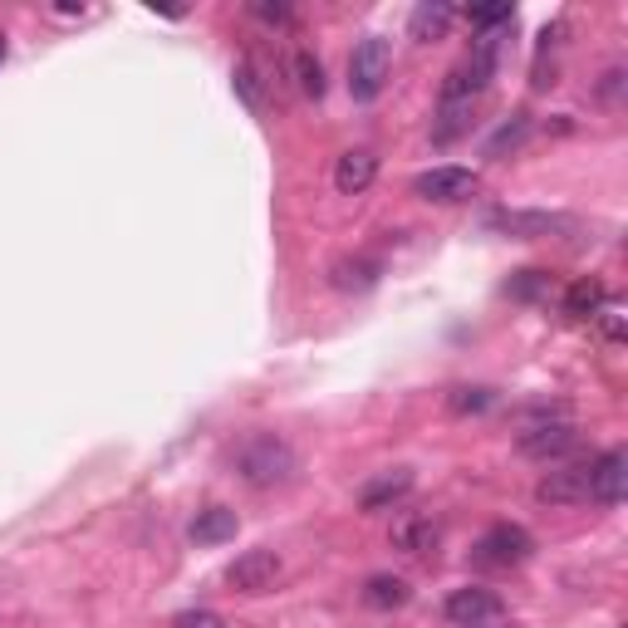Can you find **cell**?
Instances as JSON below:
<instances>
[{"mask_svg": "<svg viewBox=\"0 0 628 628\" xmlns=\"http://www.w3.org/2000/svg\"><path fill=\"white\" fill-rule=\"evenodd\" d=\"M236 471H240V481H250V486H280V481L295 476V452H290L285 437L256 433V437L240 442Z\"/></svg>", "mask_w": 628, "mask_h": 628, "instance_id": "cell-1", "label": "cell"}, {"mask_svg": "<svg viewBox=\"0 0 628 628\" xmlns=\"http://www.w3.org/2000/svg\"><path fill=\"white\" fill-rule=\"evenodd\" d=\"M393 75V49L383 35H363L349 55V93L354 103H373Z\"/></svg>", "mask_w": 628, "mask_h": 628, "instance_id": "cell-2", "label": "cell"}, {"mask_svg": "<svg viewBox=\"0 0 628 628\" xmlns=\"http://www.w3.org/2000/svg\"><path fill=\"white\" fill-rule=\"evenodd\" d=\"M530 554H536V536H530L526 526L501 520V526H491L486 536L471 546V564H481V570H516Z\"/></svg>", "mask_w": 628, "mask_h": 628, "instance_id": "cell-3", "label": "cell"}, {"mask_svg": "<svg viewBox=\"0 0 628 628\" xmlns=\"http://www.w3.org/2000/svg\"><path fill=\"white\" fill-rule=\"evenodd\" d=\"M574 447H580V427H574L570 417H546V423L520 433V452L536 457V462H560Z\"/></svg>", "mask_w": 628, "mask_h": 628, "instance_id": "cell-4", "label": "cell"}, {"mask_svg": "<svg viewBox=\"0 0 628 628\" xmlns=\"http://www.w3.org/2000/svg\"><path fill=\"white\" fill-rule=\"evenodd\" d=\"M476 187H481V177L471 172V167H433V172H417L413 177V192L423 197V202H437V206L467 202Z\"/></svg>", "mask_w": 628, "mask_h": 628, "instance_id": "cell-5", "label": "cell"}, {"mask_svg": "<svg viewBox=\"0 0 628 628\" xmlns=\"http://www.w3.org/2000/svg\"><path fill=\"white\" fill-rule=\"evenodd\" d=\"M276 580H280V554L270 546L246 550V554H236V560L226 564V584L240 590V594H266Z\"/></svg>", "mask_w": 628, "mask_h": 628, "instance_id": "cell-6", "label": "cell"}, {"mask_svg": "<svg viewBox=\"0 0 628 628\" xmlns=\"http://www.w3.org/2000/svg\"><path fill=\"white\" fill-rule=\"evenodd\" d=\"M501 609H506V604H501V594L496 590H481V584L452 590V594H447V604H442V614L457 628H481V624L501 619Z\"/></svg>", "mask_w": 628, "mask_h": 628, "instance_id": "cell-7", "label": "cell"}, {"mask_svg": "<svg viewBox=\"0 0 628 628\" xmlns=\"http://www.w3.org/2000/svg\"><path fill=\"white\" fill-rule=\"evenodd\" d=\"M536 501H546V506H584L590 501V462L546 471V481L536 486Z\"/></svg>", "mask_w": 628, "mask_h": 628, "instance_id": "cell-8", "label": "cell"}, {"mask_svg": "<svg viewBox=\"0 0 628 628\" xmlns=\"http://www.w3.org/2000/svg\"><path fill=\"white\" fill-rule=\"evenodd\" d=\"M624 481H628V457L619 447L590 457V501L594 506H619L624 501Z\"/></svg>", "mask_w": 628, "mask_h": 628, "instance_id": "cell-9", "label": "cell"}, {"mask_svg": "<svg viewBox=\"0 0 628 628\" xmlns=\"http://www.w3.org/2000/svg\"><path fill=\"white\" fill-rule=\"evenodd\" d=\"M486 226H496L506 236H554V232H570L574 222L560 212H491Z\"/></svg>", "mask_w": 628, "mask_h": 628, "instance_id": "cell-10", "label": "cell"}, {"mask_svg": "<svg viewBox=\"0 0 628 628\" xmlns=\"http://www.w3.org/2000/svg\"><path fill=\"white\" fill-rule=\"evenodd\" d=\"M437 540H442V530H437V520L423 516V511H403V516L393 520V546L403 554H433Z\"/></svg>", "mask_w": 628, "mask_h": 628, "instance_id": "cell-11", "label": "cell"}, {"mask_svg": "<svg viewBox=\"0 0 628 628\" xmlns=\"http://www.w3.org/2000/svg\"><path fill=\"white\" fill-rule=\"evenodd\" d=\"M373 177H379V157H373L369 148H354V153H344L339 162H334V187H339L344 197L369 192Z\"/></svg>", "mask_w": 628, "mask_h": 628, "instance_id": "cell-12", "label": "cell"}, {"mask_svg": "<svg viewBox=\"0 0 628 628\" xmlns=\"http://www.w3.org/2000/svg\"><path fill=\"white\" fill-rule=\"evenodd\" d=\"M452 20H457V10L447 5V0H423V5H413V20H407V35L413 40H442L447 30H452Z\"/></svg>", "mask_w": 628, "mask_h": 628, "instance_id": "cell-13", "label": "cell"}, {"mask_svg": "<svg viewBox=\"0 0 628 628\" xmlns=\"http://www.w3.org/2000/svg\"><path fill=\"white\" fill-rule=\"evenodd\" d=\"M236 511H226V506H206V511H197V520L187 526V536L197 540V546H222V540H232L236 536Z\"/></svg>", "mask_w": 628, "mask_h": 628, "instance_id": "cell-14", "label": "cell"}, {"mask_svg": "<svg viewBox=\"0 0 628 628\" xmlns=\"http://www.w3.org/2000/svg\"><path fill=\"white\" fill-rule=\"evenodd\" d=\"M413 491V471H389V476H379V481H369L363 486V496H359V506L363 511H389V506H397V501Z\"/></svg>", "mask_w": 628, "mask_h": 628, "instance_id": "cell-15", "label": "cell"}, {"mask_svg": "<svg viewBox=\"0 0 628 628\" xmlns=\"http://www.w3.org/2000/svg\"><path fill=\"white\" fill-rule=\"evenodd\" d=\"M609 305V290L599 285V280H574L570 295H564V310L574 314V319H594V314H604Z\"/></svg>", "mask_w": 628, "mask_h": 628, "instance_id": "cell-16", "label": "cell"}, {"mask_svg": "<svg viewBox=\"0 0 628 628\" xmlns=\"http://www.w3.org/2000/svg\"><path fill=\"white\" fill-rule=\"evenodd\" d=\"M363 604H369V609H403L407 584L397 580V574H373V580L363 584Z\"/></svg>", "mask_w": 628, "mask_h": 628, "instance_id": "cell-17", "label": "cell"}, {"mask_svg": "<svg viewBox=\"0 0 628 628\" xmlns=\"http://www.w3.org/2000/svg\"><path fill=\"white\" fill-rule=\"evenodd\" d=\"M373 280H379V260H339L334 266V285L339 290H369Z\"/></svg>", "mask_w": 628, "mask_h": 628, "instance_id": "cell-18", "label": "cell"}, {"mask_svg": "<svg viewBox=\"0 0 628 628\" xmlns=\"http://www.w3.org/2000/svg\"><path fill=\"white\" fill-rule=\"evenodd\" d=\"M467 20L481 35H501V30H511V20H516V5H476V10H467Z\"/></svg>", "mask_w": 628, "mask_h": 628, "instance_id": "cell-19", "label": "cell"}, {"mask_svg": "<svg viewBox=\"0 0 628 628\" xmlns=\"http://www.w3.org/2000/svg\"><path fill=\"white\" fill-rule=\"evenodd\" d=\"M526 133H530V119H526V113H516V119H506L496 133H491L486 153H491V157H501L506 148H520V143H526Z\"/></svg>", "mask_w": 628, "mask_h": 628, "instance_id": "cell-20", "label": "cell"}, {"mask_svg": "<svg viewBox=\"0 0 628 628\" xmlns=\"http://www.w3.org/2000/svg\"><path fill=\"white\" fill-rule=\"evenodd\" d=\"M550 290V276L546 270H516V276L506 280V295L511 300H540Z\"/></svg>", "mask_w": 628, "mask_h": 628, "instance_id": "cell-21", "label": "cell"}, {"mask_svg": "<svg viewBox=\"0 0 628 628\" xmlns=\"http://www.w3.org/2000/svg\"><path fill=\"white\" fill-rule=\"evenodd\" d=\"M295 75H300V93H305V99H324V65L310 55V49L295 55Z\"/></svg>", "mask_w": 628, "mask_h": 628, "instance_id": "cell-22", "label": "cell"}, {"mask_svg": "<svg viewBox=\"0 0 628 628\" xmlns=\"http://www.w3.org/2000/svg\"><path fill=\"white\" fill-rule=\"evenodd\" d=\"M491 403H496V397H491V389H452V393H447V407H452L457 417H467V413H486Z\"/></svg>", "mask_w": 628, "mask_h": 628, "instance_id": "cell-23", "label": "cell"}, {"mask_svg": "<svg viewBox=\"0 0 628 628\" xmlns=\"http://www.w3.org/2000/svg\"><path fill=\"white\" fill-rule=\"evenodd\" d=\"M236 93H240V99H246V109H266V93H260V79H256V69H250V65H240L236 69Z\"/></svg>", "mask_w": 628, "mask_h": 628, "instance_id": "cell-24", "label": "cell"}, {"mask_svg": "<svg viewBox=\"0 0 628 628\" xmlns=\"http://www.w3.org/2000/svg\"><path fill=\"white\" fill-rule=\"evenodd\" d=\"M172 628H226L222 614H212V609H187V614H177Z\"/></svg>", "mask_w": 628, "mask_h": 628, "instance_id": "cell-25", "label": "cell"}, {"mask_svg": "<svg viewBox=\"0 0 628 628\" xmlns=\"http://www.w3.org/2000/svg\"><path fill=\"white\" fill-rule=\"evenodd\" d=\"M250 10H256L260 20H270V25H285L290 20V5H250Z\"/></svg>", "mask_w": 628, "mask_h": 628, "instance_id": "cell-26", "label": "cell"}, {"mask_svg": "<svg viewBox=\"0 0 628 628\" xmlns=\"http://www.w3.org/2000/svg\"><path fill=\"white\" fill-rule=\"evenodd\" d=\"M5 55H10V45H5V35H0V65H5Z\"/></svg>", "mask_w": 628, "mask_h": 628, "instance_id": "cell-27", "label": "cell"}]
</instances>
